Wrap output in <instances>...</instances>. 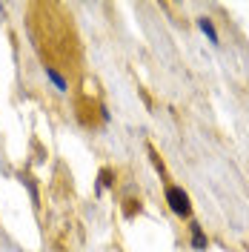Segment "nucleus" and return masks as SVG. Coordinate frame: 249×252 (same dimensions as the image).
<instances>
[{
    "label": "nucleus",
    "mask_w": 249,
    "mask_h": 252,
    "mask_svg": "<svg viewBox=\"0 0 249 252\" xmlns=\"http://www.w3.org/2000/svg\"><path fill=\"white\" fill-rule=\"evenodd\" d=\"M166 204L178 218H192V201L181 187H166Z\"/></svg>",
    "instance_id": "nucleus-1"
},
{
    "label": "nucleus",
    "mask_w": 249,
    "mask_h": 252,
    "mask_svg": "<svg viewBox=\"0 0 249 252\" xmlns=\"http://www.w3.org/2000/svg\"><path fill=\"white\" fill-rule=\"evenodd\" d=\"M189 229H192V250H198V252H206V250H209V238L203 235L201 223H192Z\"/></svg>",
    "instance_id": "nucleus-2"
},
{
    "label": "nucleus",
    "mask_w": 249,
    "mask_h": 252,
    "mask_svg": "<svg viewBox=\"0 0 249 252\" xmlns=\"http://www.w3.org/2000/svg\"><path fill=\"white\" fill-rule=\"evenodd\" d=\"M198 26H201V32L209 37V43H218V32H215V26H212V20H209V17H201V20H198Z\"/></svg>",
    "instance_id": "nucleus-3"
},
{
    "label": "nucleus",
    "mask_w": 249,
    "mask_h": 252,
    "mask_svg": "<svg viewBox=\"0 0 249 252\" xmlns=\"http://www.w3.org/2000/svg\"><path fill=\"white\" fill-rule=\"evenodd\" d=\"M46 75H49V80H52V83H55V86H58L61 92H66V80H63L61 75H58V72L52 69V66H46Z\"/></svg>",
    "instance_id": "nucleus-4"
},
{
    "label": "nucleus",
    "mask_w": 249,
    "mask_h": 252,
    "mask_svg": "<svg viewBox=\"0 0 249 252\" xmlns=\"http://www.w3.org/2000/svg\"><path fill=\"white\" fill-rule=\"evenodd\" d=\"M109 178H112V172H109V169H103V172H100V187H109V184H112Z\"/></svg>",
    "instance_id": "nucleus-5"
}]
</instances>
